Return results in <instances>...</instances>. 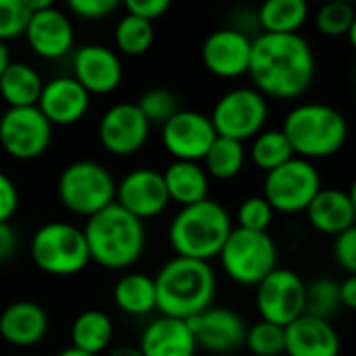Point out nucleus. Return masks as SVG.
Wrapping results in <instances>:
<instances>
[{
	"mask_svg": "<svg viewBox=\"0 0 356 356\" xmlns=\"http://www.w3.org/2000/svg\"><path fill=\"white\" fill-rule=\"evenodd\" d=\"M317 60L300 33H259L252 40L248 75L265 98L296 100L315 81Z\"/></svg>",
	"mask_w": 356,
	"mask_h": 356,
	"instance_id": "obj_1",
	"label": "nucleus"
},
{
	"mask_svg": "<svg viewBox=\"0 0 356 356\" xmlns=\"http://www.w3.org/2000/svg\"><path fill=\"white\" fill-rule=\"evenodd\" d=\"M156 311L163 317L190 321L213 307L217 275L211 263L173 257L154 275Z\"/></svg>",
	"mask_w": 356,
	"mask_h": 356,
	"instance_id": "obj_2",
	"label": "nucleus"
},
{
	"mask_svg": "<svg viewBox=\"0 0 356 356\" xmlns=\"http://www.w3.org/2000/svg\"><path fill=\"white\" fill-rule=\"evenodd\" d=\"M83 236L90 259L111 271L134 267L146 250L144 221L121 209L117 202L86 219Z\"/></svg>",
	"mask_w": 356,
	"mask_h": 356,
	"instance_id": "obj_3",
	"label": "nucleus"
},
{
	"mask_svg": "<svg viewBox=\"0 0 356 356\" xmlns=\"http://www.w3.org/2000/svg\"><path fill=\"white\" fill-rule=\"evenodd\" d=\"M232 232L234 219L229 211L221 202L207 198L177 211L169 223V244L175 257L211 263L219 259Z\"/></svg>",
	"mask_w": 356,
	"mask_h": 356,
	"instance_id": "obj_4",
	"label": "nucleus"
},
{
	"mask_svg": "<svg viewBox=\"0 0 356 356\" xmlns=\"http://www.w3.org/2000/svg\"><path fill=\"white\" fill-rule=\"evenodd\" d=\"M294 156L317 161L338 154L348 140L346 117L323 102H300L284 119L282 127Z\"/></svg>",
	"mask_w": 356,
	"mask_h": 356,
	"instance_id": "obj_5",
	"label": "nucleus"
},
{
	"mask_svg": "<svg viewBox=\"0 0 356 356\" xmlns=\"http://www.w3.org/2000/svg\"><path fill=\"white\" fill-rule=\"evenodd\" d=\"M29 257L42 273L54 277L77 275L92 263L83 229L67 221L40 225L31 236Z\"/></svg>",
	"mask_w": 356,
	"mask_h": 356,
	"instance_id": "obj_6",
	"label": "nucleus"
},
{
	"mask_svg": "<svg viewBox=\"0 0 356 356\" xmlns=\"http://www.w3.org/2000/svg\"><path fill=\"white\" fill-rule=\"evenodd\" d=\"M56 196L69 213L90 219L115 204L117 181L113 173L96 161H73L58 175Z\"/></svg>",
	"mask_w": 356,
	"mask_h": 356,
	"instance_id": "obj_7",
	"label": "nucleus"
},
{
	"mask_svg": "<svg viewBox=\"0 0 356 356\" xmlns=\"http://www.w3.org/2000/svg\"><path fill=\"white\" fill-rule=\"evenodd\" d=\"M277 244L269 232H246L234 227L219 261L225 275L244 288H257L277 269Z\"/></svg>",
	"mask_w": 356,
	"mask_h": 356,
	"instance_id": "obj_8",
	"label": "nucleus"
},
{
	"mask_svg": "<svg viewBox=\"0 0 356 356\" xmlns=\"http://www.w3.org/2000/svg\"><path fill=\"white\" fill-rule=\"evenodd\" d=\"M321 188V173L315 163L294 156L286 165L265 173L263 196L275 213L296 215L307 213Z\"/></svg>",
	"mask_w": 356,
	"mask_h": 356,
	"instance_id": "obj_9",
	"label": "nucleus"
},
{
	"mask_svg": "<svg viewBox=\"0 0 356 356\" xmlns=\"http://www.w3.org/2000/svg\"><path fill=\"white\" fill-rule=\"evenodd\" d=\"M209 117L217 136L244 144L265 129L269 119V100L254 88H234L215 102Z\"/></svg>",
	"mask_w": 356,
	"mask_h": 356,
	"instance_id": "obj_10",
	"label": "nucleus"
},
{
	"mask_svg": "<svg viewBox=\"0 0 356 356\" xmlns=\"http://www.w3.org/2000/svg\"><path fill=\"white\" fill-rule=\"evenodd\" d=\"M257 311L263 321L292 325L307 315V282L296 271L277 267L257 286Z\"/></svg>",
	"mask_w": 356,
	"mask_h": 356,
	"instance_id": "obj_11",
	"label": "nucleus"
},
{
	"mask_svg": "<svg viewBox=\"0 0 356 356\" xmlns=\"http://www.w3.org/2000/svg\"><path fill=\"white\" fill-rule=\"evenodd\" d=\"M54 127L38 106L6 108L0 115V148L15 161L42 156L52 142Z\"/></svg>",
	"mask_w": 356,
	"mask_h": 356,
	"instance_id": "obj_12",
	"label": "nucleus"
},
{
	"mask_svg": "<svg viewBox=\"0 0 356 356\" xmlns=\"http://www.w3.org/2000/svg\"><path fill=\"white\" fill-rule=\"evenodd\" d=\"M215 140L217 131L213 121L200 111L179 108V113L161 127L163 148L173 156V161L202 163Z\"/></svg>",
	"mask_w": 356,
	"mask_h": 356,
	"instance_id": "obj_13",
	"label": "nucleus"
},
{
	"mask_svg": "<svg viewBox=\"0 0 356 356\" xmlns=\"http://www.w3.org/2000/svg\"><path fill=\"white\" fill-rule=\"evenodd\" d=\"M150 123L136 102H117L108 106L98 121V140L113 156H131L144 148L150 136Z\"/></svg>",
	"mask_w": 356,
	"mask_h": 356,
	"instance_id": "obj_14",
	"label": "nucleus"
},
{
	"mask_svg": "<svg viewBox=\"0 0 356 356\" xmlns=\"http://www.w3.org/2000/svg\"><path fill=\"white\" fill-rule=\"evenodd\" d=\"M23 38L31 52L44 60H60L71 54L75 46V29L71 17L56 8L52 2L29 15Z\"/></svg>",
	"mask_w": 356,
	"mask_h": 356,
	"instance_id": "obj_15",
	"label": "nucleus"
},
{
	"mask_svg": "<svg viewBox=\"0 0 356 356\" xmlns=\"http://www.w3.org/2000/svg\"><path fill=\"white\" fill-rule=\"evenodd\" d=\"M115 202L138 217L140 221L154 219L167 211L171 198L167 194V186L163 179V171L140 167L125 173L117 181V198Z\"/></svg>",
	"mask_w": 356,
	"mask_h": 356,
	"instance_id": "obj_16",
	"label": "nucleus"
},
{
	"mask_svg": "<svg viewBox=\"0 0 356 356\" xmlns=\"http://www.w3.org/2000/svg\"><path fill=\"white\" fill-rule=\"evenodd\" d=\"M252 35L236 29L221 27L207 35L202 42V63L209 73L221 79H236L248 75L252 56Z\"/></svg>",
	"mask_w": 356,
	"mask_h": 356,
	"instance_id": "obj_17",
	"label": "nucleus"
},
{
	"mask_svg": "<svg viewBox=\"0 0 356 356\" xmlns=\"http://www.w3.org/2000/svg\"><path fill=\"white\" fill-rule=\"evenodd\" d=\"M73 77L90 96H106L123 81V63L117 50L104 44H83L73 50Z\"/></svg>",
	"mask_w": 356,
	"mask_h": 356,
	"instance_id": "obj_18",
	"label": "nucleus"
},
{
	"mask_svg": "<svg viewBox=\"0 0 356 356\" xmlns=\"http://www.w3.org/2000/svg\"><path fill=\"white\" fill-rule=\"evenodd\" d=\"M188 323L198 348L211 355H232L246 342L248 327L244 319L232 309L211 307Z\"/></svg>",
	"mask_w": 356,
	"mask_h": 356,
	"instance_id": "obj_19",
	"label": "nucleus"
},
{
	"mask_svg": "<svg viewBox=\"0 0 356 356\" xmlns=\"http://www.w3.org/2000/svg\"><path fill=\"white\" fill-rule=\"evenodd\" d=\"M92 96L73 75H58L44 81L38 108L50 125L69 127L79 123L90 111Z\"/></svg>",
	"mask_w": 356,
	"mask_h": 356,
	"instance_id": "obj_20",
	"label": "nucleus"
},
{
	"mask_svg": "<svg viewBox=\"0 0 356 356\" xmlns=\"http://www.w3.org/2000/svg\"><path fill=\"white\" fill-rule=\"evenodd\" d=\"M50 330L48 313L33 300H15L0 313V338L17 348L40 344Z\"/></svg>",
	"mask_w": 356,
	"mask_h": 356,
	"instance_id": "obj_21",
	"label": "nucleus"
},
{
	"mask_svg": "<svg viewBox=\"0 0 356 356\" xmlns=\"http://www.w3.org/2000/svg\"><path fill=\"white\" fill-rule=\"evenodd\" d=\"M342 340L332 321L302 315L286 327L288 356H340Z\"/></svg>",
	"mask_w": 356,
	"mask_h": 356,
	"instance_id": "obj_22",
	"label": "nucleus"
},
{
	"mask_svg": "<svg viewBox=\"0 0 356 356\" xmlns=\"http://www.w3.org/2000/svg\"><path fill=\"white\" fill-rule=\"evenodd\" d=\"M138 346L144 356H196L198 353L190 323L163 315L144 327Z\"/></svg>",
	"mask_w": 356,
	"mask_h": 356,
	"instance_id": "obj_23",
	"label": "nucleus"
},
{
	"mask_svg": "<svg viewBox=\"0 0 356 356\" xmlns=\"http://www.w3.org/2000/svg\"><path fill=\"white\" fill-rule=\"evenodd\" d=\"M307 219L319 234L338 238L356 223L355 204L348 196V190L321 188V192L307 209Z\"/></svg>",
	"mask_w": 356,
	"mask_h": 356,
	"instance_id": "obj_24",
	"label": "nucleus"
},
{
	"mask_svg": "<svg viewBox=\"0 0 356 356\" xmlns=\"http://www.w3.org/2000/svg\"><path fill=\"white\" fill-rule=\"evenodd\" d=\"M163 179L171 202L179 204L181 209L198 204L209 198L211 177L200 163L173 161L163 171Z\"/></svg>",
	"mask_w": 356,
	"mask_h": 356,
	"instance_id": "obj_25",
	"label": "nucleus"
},
{
	"mask_svg": "<svg viewBox=\"0 0 356 356\" xmlns=\"http://www.w3.org/2000/svg\"><path fill=\"white\" fill-rule=\"evenodd\" d=\"M113 336H115L113 319L98 309L81 311L71 323V346L88 355L100 356L102 353L111 350Z\"/></svg>",
	"mask_w": 356,
	"mask_h": 356,
	"instance_id": "obj_26",
	"label": "nucleus"
},
{
	"mask_svg": "<svg viewBox=\"0 0 356 356\" xmlns=\"http://www.w3.org/2000/svg\"><path fill=\"white\" fill-rule=\"evenodd\" d=\"M44 81L40 73L23 60H10L0 77V98L8 108L38 106Z\"/></svg>",
	"mask_w": 356,
	"mask_h": 356,
	"instance_id": "obj_27",
	"label": "nucleus"
},
{
	"mask_svg": "<svg viewBox=\"0 0 356 356\" xmlns=\"http://www.w3.org/2000/svg\"><path fill=\"white\" fill-rule=\"evenodd\" d=\"M117 309L131 317H144L156 311V284L154 277L131 271L117 280L113 288Z\"/></svg>",
	"mask_w": 356,
	"mask_h": 356,
	"instance_id": "obj_28",
	"label": "nucleus"
},
{
	"mask_svg": "<svg viewBox=\"0 0 356 356\" xmlns=\"http://www.w3.org/2000/svg\"><path fill=\"white\" fill-rule=\"evenodd\" d=\"M263 33H298L309 19L305 0H267L257 10Z\"/></svg>",
	"mask_w": 356,
	"mask_h": 356,
	"instance_id": "obj_29",
	"label": "nucleus"
},
{
	"mask_svg": "<svg viewBox=\"0 0 356 356\" xmlns=\"http://www.w3.org/2000/svg\"><path fill=\"white\" fill-rule=\"evenodd\" d=\"M246 159H248V150L244 148L242 142L217 136V140L213 142L211 150L202 161V167L207 169L209 177L227 181L242 173Z\"/></svg>",
	"mask_w": 356,
	"mask_h": 356,
	"instance_id": "obj_30",
	"label": "nucleus"
},
{
	"mask_svg": "<svg viewBox=\"0 0 356 356\" xmlns=\"http://www.w3.org/2000/svg\"><path fill=\"white\" fill-rule=\"evenodd\" d=\"M248 156L254 167L271 173L273 169L294 159V150L282 129H263L257 138L250 140Z\"/></svg>",
	"mask_w": 356,
	"mask_h": 356,
	"instance_id": "obj_31",
	"label": "nucleus"
},
{
	"mask_svg": "<svg viewBox=\"0 0 356 356\" xmlns=\"http://www.w3.org/2000/svg\"><path fill=\"white\" fill-rule=\"evenodd\" d=\"M154 44V23L134 15H123L115 25V46L121 54L142 56Z\"/></svg>",
	"mask_w": 356,
	"mask_h": 356,
	"instance_id": "obj_32",
	"label": "nucleus"
},
{
	"mask_svg": "<svg viewBox=\"0 0 356 356\" xmlns=\"http://www.w3.org/2000/svg\"><path fill=\"white\" fill-rule=\"evenodd\" d=\"M342 309L340 282L332 277H319L307 284V315L332 321V317Z\"/></svg>",
	"mask_w": 356,
	"mask_h": 356,
	"instance_id": "obj_33",
	"label": "nucleus"
},
{
	"mask_svg": "<svg viewBox=\"0 0 356 356\" xmlns=\"http://www.w3.org/2000/svg\"><path fill=\"white\" fill-rule=\"evenodd\" d=\"M244 344L254 356L286 355V327L261 319L259 323L248 327Z\"/></svg>",
	"mask_w": 356,
	"mask_h": 356,
	"instance_id": "obj_34",
	"label": "nucleus"
},
{
	"mask_svg": "<svg viewBox=\"0 0 356 356\" xmlns=\"http://www.w3.org/2000/svg\"><path fill=\"white\" fill-rule=\"evenodd\" d=\"M142 111V115L146 117V121L150 125H165L175 113H179V100L171 90L165 88H152L148 92H144L140 96V100L136 102Z\"/></svg>",
	"mask_w": 356,
	"mask_h": 356,
	"instance_id": "obj_35",
	"label": "nucleus"
},
{
	"mask_svg": "<svg viewBox=\"0 0 356 356\" xmlns=\"http://www.w3.org/2000/svg\"><path fill=\"white\" fill-rule=\"evenodd\" d=\"M356 10L348 2H327L319 6L315 15V27L319 33L327 38H342L348 35L350 25L355 21Z\"/></svg>",
	"mask_w": 356,
	"mask_h": 356,
	"instance_id": "obj_36",
	"label": "nucleus"
},
{
	"mask_svg": "<svg viewBox=\"0 0 356 356\" xmlns=\"http://www.w3.org/2000/svg\"><path fill=\"white\" fill-rule=\"evenodd\" d=\"M275 211L265 200V196H248L240 202L236 211V227L246 232H269Z\"/></svg>",
	"mask_w": 356,
	"mask_h": 356,
	"instance_id": "obj_37",
	"label": "nucleus"
},
{
	"mask_svg": "<svg viewBox=\"0 0 356 356\" xmlns=\"http://www.w3.org/2000/svg\"><path fill=\"white\" fill-rule=\"evenodd\" d=\"M29 15L27 0H0V42L23 38Z\"/></svg>",
	"mask_w": 356,
	"mask_h": 356,
	"instance_id": "obj_38",
	"label": "nucleus"
},
{
	"mask_svg": "<svg viewBox=\"0 0 356 356\" xmlns=\"http://www.w3.org/2000/svg\"><path fill=\"white\" fill-rule=\"evenodd\" d=\"M121 4L117 0H71L67 2V10L83 21H102L117 13Z\"/></svg>",
	"mask_w": 356,
	"mask_h": 356,
	"instance_id": "obj_39",
	"label": "nucleus"
},
{
	"mask_svg": "<svg viewBox=\"0 0 356 356\" xmlns=\"http://www.w3.org/2000/svg\"><path fill=\"white\" fill-rule=\"evenodd\" d=\"M334 257L348 275H356V223L336 238Z\"/></svg>",
	"mask_w": 356,
	"mask_h": 356,
	"instance_id": "obj_40",
	"label": "nucleus"
},
{
	"mask_svg": "<svg viewBox=\"0 0 356 356\" xmlns=\"http://www.w3.org/2000/svg\"><path fill=\"white\" fill-rule=\"evenodd\" d=\"M19 202L21 196L17 184L4 171H0V223H10L19 211Z\"/></svg>",
	"mask_w": 356,
	"mask_h": 356,
	"instance_id": "obj_41",
	"label": "nucleus"
},
{
	"mask_svg": "<svg viewBox=\"0 0 356 356\" xmlns=\"http://www.w3.org/2000/svg\"><path fill=\"white\" fill-rule=\"evenodd\" d=\"M123 8L127 15H134V17L154 23L171 8V2L169 0H127L123 4Z\"/></svg>",
	"mask_w": 356,
	"mask_h": 356,
	"instance_id": "obj_42",
	"label": "nucleus"
},
{
	"mask_svg": "<svg viewBox=\"0 0 356 356\" xmlns=\"http://www.w3.org/2000/svg\"><path fill=\"white\" fill-rule=\"evenodd\" d=\"M19 248V236L13 223H0V263L10 261L17 254Z\"/></svg>",
	"mask_w": 356,
	"mask_h": 356,
	"instance_id": "obj_43",
	"label": "nucleus"
},
{
	"mask_svg": "<svg viewBox=\"0 0 356 356\" xmlns=\"http://www.w3.org/2000/svg\"><path fill=\"white\" fill-rule=\"evenodd\" d=\"M340 294H342V307L356 311V275H346L340 282Z\"/></svg>",
	"mask_w": 356,
	"mask_h": 356,
	"instance_id": "obj_44",
	"label": "nucleus"
},
{
	"mask_svg": "<svg viewBox=\"0 0 356 356\" xmlns=\"http://www.w3.org/2000/svg\"><path fill=\"white\" fill-rule=\"evenodd\" d=\"M106 356H144L140 346H131V344H121V346H111Z\"/></svg>",
	"mask_w": 356,
	"mask_h": 356,
	"instance_id": "obj_45",
	"label": "nucleus"
},
{
	"mask_svg": "<svg viewBox=\"0 0 356 356\" xmlns=\"http://www.w3.org/2000/svg\"><path fill=\"white\" fill-rule=\"evenodd\" d=\"M10 52H8V46L6 44H2L0 42V77H2V73H4V69L10 65Z\"/></svg>",
	"mask_w": 356,
	"mask_h": 356,
	"instance_id": "obj_46",
	"label": "nucleus"
},
{
	"mask_svg": "<svg viewBox=\"0 0 356 356\" xmlns=\"http://www.w3.org/2000/svg\"><path fill=\"white\" fill-rule=\"evenodd\" d=\"M56 356H94V355H88V353H81V350H77V348L69 346V348H63V350H60Z\"/></svg>",
	"mask_w": 356,
	"mask_h": 356,
	"instance_id": "obj_47",
	"label": "nucleus"
},
{
	"mask_svg": "<svg viewBox=\"0 0 356 356\" xmlns=\"http://www.w3.org/2000/svg\"><path fill=\"white\" fill-rule=\"evenodd\" d=\"M348 42H350V46L355 48L356 50V17H355V21H353V25H350V31H348Z\"/></svg>",
	"mask_w": 356,
	"mask_h": 356,
	"instance_id": "obj_48",
	"label": "nucleus"
},
{
	"mask_svg": "<svg viewBox=\"0 0 356 356\" xmlns=\"http://www.w3.org/2000/svg\"><path fill=\"white\" fill-rule=\"evenodd\" d=\"M348 196H350V200H353V204H355V211H356V177H355V179H353V184H350Z\"/></svg>",
	"mask_w": 356,
	"mask_h": 356,
	"instance_id": "obj_49",
	"label": "nucleus"
},
{
	"mask_svg": "<svg viewBox=\"0 0 356 356\" xmlns=\"http://www.w3.org/2000/svg\"><path fill=\"white\" fill-rule=\"evenodd\" d=\"M355 86H356V77H355Z\"/></svg>",
	"mask_w": 356,
	"mask_h": 356,
	"instance_id": "obj_50",
	"label": "nucleus"
}]
</instances>
